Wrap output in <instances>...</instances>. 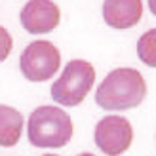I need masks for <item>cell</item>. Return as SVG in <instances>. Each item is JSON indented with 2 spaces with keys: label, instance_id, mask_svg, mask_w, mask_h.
Returning <instances> with one entry per match:
<instances>
[{
  "label": "cell",
  "instance_id": "9c48e42d",
  "mask_svg": "<svg viewBox=\"0 0 156 156\" xmlns=\"http://www.w3.org/2000/svg\"><path fill=\"white\" fill-rule=\"evenodd\" d=\"M137 55L145 65L156 69V29L141 34V38L137 40Z\"/></svg>",
  "mask_w": 156,
  "mask_h": 156
},
{
  "label": "cell",
  "instance_id": "8992f818",
  "mask_svg": "<svg viewBox=\"0 0 156 156\" xmlns=\"http://www.w3.org/2000/svg\"><path fill=\"white\" fill-rule=\"evenodd\" d=\"M21 25L30 34L51 33L61 21L59 6L53 0H29L21 10Z\"/></svg>",
  "mask_w": 156,
  "mask_h": 156
},
{
  "label": "cell",
  "instance_id": "5b68a950",
  "mask_svg": "<svg viewBox=\"0 0 156 156\" xmlns=\"http://www.w3.org/2000/svg\"><path fill=\"white\" fill-rule=\"evenodd\" d=\"M133 141V128L124 116H105L95 126V145L107 156L124 154Z\"/></svg>",
  "mask_w": 156,
  "mask_h": 156
},
{
  "label": "cell",
  "instance_id": "7a4b0ae2",
  "mask_svg": "<svg viewBox=\"0 0 156 156\" xmlns=\"http://www.w3.org/2000/svg\"><path fill=\"white\" fill-rule=\"evenodd\" d=\"M73 129V120L63 108L44 105L30 112L27 137L38 149H61L71 141Z\"/></svg>",
  "mask_w": 156,
  "mask_h": 156
},
{
  "label": "cell",
  "instance_id": "7c38bea8",
  "mask_svg": "<svg viewBox=\"0 0 156 156\" xmlns=\"http://www.w3.org/2000/svg\"><path fill=\"white\" fill-rule=\"evenodd\" d=\"M78 156H95V154H90V152H82V154H78Z\"/></svg>",
  "mask_w": 156,
  "mask_h": 156
},
{
  "label": "cell",
  "instance_id": "277c9868",
  "mask_svg": "<svg viewBox=\"0 0 156 156\" xmlns=\"http://www.w3.org/2000/svg\"><path fill=\"white\" fill-rule=\"evenodd\" d=\"M61 67V53L48 40H34L30 42L21 53L19 69L23 76L30 82H44L59 71Z\"/></svg>",
  "mask_w": 156,
  "mask_h": 156
},
{
  "label": "cell",
  "instance_id": "8fae6325",
  "mask_svg": "<svg viewBox=\"0 0 156 156\" xmlns=\"http://www.w3.org/2000/svg\"><path fill=\"white\" fill-rule=\"evenodd\" d=\"M149 8H151V12L156 15V0H149Z\"/></svg>",
  "mask_w": 156,
  "mask_h": 156
},
{
  "label": "cell",
  "instance_id": "ba28073f",
  "mask_svg": "<svg viewBox=\"0 0 156 156\" xmlns=\"http://www.w3.org/2000/svg\"><path fill=\"white\" fill-rule=\"evenodd\" d=\"M23 131V116L13 107L0 105V147L17 145Z\"/></svg>",
  "mask_w": 156,
  "mask_h": 156
},
{
  "label": "cell",
  "instance_id": "3957f363",
  "mask_svg": "<svg viewBox=\"0 0 156 156\" xmlns=\"http://www.w3.org/2000/svg\"><path fill=\"white\" fill-rule=\"evenodd\" d=\"M95 84V69L84 59H73L51 86V99L63 107H76Z\"/></svg>",
  "mask_w": 156,
  "mask_h": 156
},
{
  "label": "cell",
  "instance_id": "6da1fadb",
  "mask_svg": "<svg viewBox=\"0 0 156 156\" xmlns=\"http://www.w3.org/2000/svg\"><path fill=\"white\" fill-rule=\"evenodd\" d=\"M147 84L143 74L129 67L114 69L95 91V103L105 111H128L143 103Z\"/></svg>",
  "mask_w": 156,
  "mask_h": 156
},
{
  "label": "cell",
  "instance_id": "4fadbf2b",
  "mask_svg": "<svg viewBox=\"0 0 156 156\" xmlns=\"http://www.w3.org/2000/svg\"><path fill=\"white\" fill-rule=\"evenodd\" d=\"M44 156H57V154H44Z\"/></svg>",
  "mask_w": 156,
  "mask_h": 156
},
{
  "label": "cell",
  "instance_id": "30bf717a",
  "mask_svg": "<svg viewBox=\"0 0 156 156\" xmlns=\"http://www.w3.org/2000/svg\"><path fill=\"white\" fill-rule=\"evenodd\" d=\"M12 46H13V40H12L10 33L4 27H0V63L6 61L8 55L12 53Z\"/></svg>",
  "mask_w": 156,
  "mask_h": 156
},
{
  "label": "cell",
  "instance_id": "52a82bcc",
  "mask_svg": "<svg viewBox=\"0 0 156 156\" xmlns=\"http://www.w3.org/2000/svg\"><path fill=\"white\" fill-rule=\"evenodd\" d=\"M143 15V0H105L103 19L112 29H129Z\"/></svg>",
  "mask_w": 156,
  "mask_h": 156
}]
</instances>
